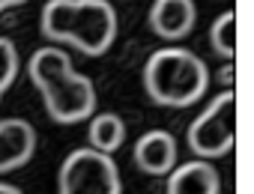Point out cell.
Returning <instances> with one entry per match:
<instances>
[{
    "label": "cell",
    "instance_id": "obj_3",
    "mask_svg": "<svg viewBox=\"0 0 254 194\" xmlns=\"http://www.w3.org/2000/svg\"><path fill=\"white\" fill-rule=\"evenodd\" d=\"M186 144L197 158H221L236 144V93L224 90L191 120Z\"/></svg>",
    "mask_w": 254,
    "mask_h": 194
},
{
    "label": "cell",
    "instance_id": "obj_8",
    "mask_svg": "<svg viewBox=\"0 0 254 194\" xmlns=\"http://www.w3.org/2000/svg\"><path fill=\"white\" fill-rule=\"evenodd\" d=\"M135 164L150 176H168L177 167V138L165 129L144 132L135 144Z\"/></svg>",
    "mask_w": 254,
    "mask_h": 194
},
{
    "label": "cell",
    "instance_id": "obj_12",
    "mask_svg": "<svg viewBox=\"0 0 254 194\" xmlns=\"http://www.w3.org/2000/svg\"><path fill=\"white\" fill-rule=\"evenodd\" d=\"M209 45H212V51L218 57L230 60L236 54V12L233 9L224 12V15H218L212 21V27H209Z\"/></svg>",
    "mask_w": 254,
    "mask_h": 194
},
{
    "label": "cell",
    "instance_id": "obj_7",
    "mask_svg": "<svg viewBox=\"0 0 254 194\" xmlns=\"http://www.w3.org/2000/svg\"><path fill=\"white\" fill-rule=\"evenodd\" d=\"M36 152V129L21 120L9 117L0 120V173H12L24 167Z\"/></svg>",
    "mask_w": 254,
    "mask_h": 194
},
{
    "label": "cell",
    "instance_id": "obj_14",
    "mask_svg": "<svg viewBox=\"0 0 254 194\" xmlns=\"http://www.w3.org/2000/svg\"><path fill=\"white\" fill-rule=\"evenodd\" d=\"M21 3H27V0H0V12H3V9H12V6H21Z\"/></svg>",
    "mask_w": 254,
    "mask_h": 194
},
{
    "label": "cell",
    "instance_id": "obj_11",
    "mask_svg": "<svg viewBox=\"0 0 254 194\" xmlns=\"http://www.w3.org/2000/svg\"><path fill=\"white\" fill-rule=\"evenodd\" d=\"M87 141L93 149L111 155L126 144V123L117 114H93L90 117V129H87Z\"/></svg>",
    "mask_w": 254,
    "mask_h": 194
},
{
    "label": "cell",
    "instance_id": "obj_2",
    "mask_svg": "<svg viewBox=\"0 0 254 194\" xmlns=\"http://www.w3.org/2000/svg\"><path fill=\"white\" fill-rule=\"evenodd\" d=\"M206 87L209 69L189 48H162L144 63V90L159 108H191Z\"/></svg>",
    "mask_w": 254,
    "mask_h": 194
},
{
    "label": "cell",
    "instance_id": "obj_9",
    "mask_svg": "<svg viewBox=\"0 0 254 194\" xmlns=\"http://www.w3.org/2000/svg\"><path fill=\"white\" fill-rule=\"evenodd\" d=\"M168 194H221V176L206 158L186 161L168 173Z\"/></svg>",
    "mask_w": 254,
    "mask_h": 194
},
{
    "label": "cell",
    "instance_id": "obj_13",
    "mask_svg": "<svg viewBox=\"0 0 254 194\" xmlns=\"http://www.w3.org/2000/svg\"><path fill=\"white\" fill-rule=\"evenodd\" d=\"M18 69H21V57H18L15 42L6 39V36H0V96L15 84Z\"/></svg>",
    "mask_w": 254,
    "mask_h": 194
},
{
    "label": "cell",
    "instance_id": "obj_1",
    "mask_svg": "<svg viewBox=\"0 0 254 194\" xmlns=\"http://www.w3.org/2000/svg\"><path fill=\"white\" fill-rule=\"evenodd\" d=\"M42 36L102 57L117 39V12L108 0H48L39 18Z\"/></svg>",
    "mask_w": 254,
    "mask_h": 194
},
{
    "label": "cell",
    "instance_id": "obj_6",
    "mask_svg": "<svg viewBox=\"0 0 254 194\" xmlns=\"http://www.w3.org/2000/svg\"><path fill=\"white\" fill-rule=\"evenodd\" d=\"M153 33L165 42L186 39L197 24V3L194 0H156L147 15Z\"/></svg>",
    "mask_w": 254,
    "mask_h": 194
},
{
    "label": "cell",
    "instance_id": "obj_5",
    "mask_svg": "<svg viewBox=\"0 0 254 194\" xmlns=\"http://www.w3.org/2000/svg\"><path fill=\"white\" fill-rule=\"evenodd\" d=\"M45 99V111L54 123L60 126H72V123H84L96 114V90L93 81L87 75H69L63 84H57L54 90L42 93Z\"/></svg>",
    "mask_w": 254,
    "mask_h": 194
},
{
    "label": "cell",
    "instance_id": "obj_4",
    "mask_svg": "<svg viewBox=\"0 0 254 194\" xmlns=\"http://www.w3.org/2000/svg\"><path fill=\"white\" fill-rule=\"evenodd\" d=\"M60 194H123V179L111 155L81 146L72 149L57 173Z\"/></svg>",
    "mask_w": 254,
    "mask_h": 194
},
{
    "label": "cell",
    "instance_id": "obj_10",
    "mask_svg": "<svg viewBox=\"0 0 254 194\" xmlns=\"http://www.w3.org/2000/svg\"><path fill=\"white\" fill-rule=\"evenodd\" d=\"M69 75H75L72 69V60L66 51H57V48H39L33 57H30V81L39 93H48L54 90L57 84H63Z\"/></svg>",
    "mask_w": 254,
    "mask_h": 194
},
{
    "label": "cell",
    "instance_id": "obj_15",
    "mask_svg": "<svg viewBox=\"0 0 254 194\" xmlns=\"http://www.w3.org/2000/svg\"><path fill=\"white\" fill-rule=\"evenodd\" d=\"M0 194H21V188H15L9 182H0Z\"/></svg>",
    "mask_w": 254,
    "mask_h": 194
}]
</instances>
